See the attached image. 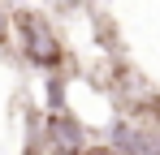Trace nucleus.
<instances>
[{
	"label": "nucleus",
	"instance_id": "obj_3",
	"mask_svg": "<svg viewBox=\"0 0 160 155\" xmlns=\"http://www.w3.org/2000/svg\"><path fill=\"white\" fill-rule=\"evenodd\" d=\"M108 142L121 155H160V125H143V121L121 116L108 129Z\"/></svg>",
	"mask_w": 160,
	"mask_h": 155
},
{
	"label": "nucleus",
	"instance_id": "obj_1",
	"mask_svg": "<svg viewBox=\"0 0 160 155\" xmlns=\"http://www.w3.org/2000/svg\"><path fill=\"white\" fill-rule=\"evenodd\" d=\"M13 39H18V52L30 69H43V73H56L65 65V43L56 35V26L39 13V9H13Z\"/></svg>",
	"mask_w": 160,
	"mask_h": 155
},
{
	"label": "nucleus",
	"instance_id": "obj_2",
	"mask_svg": "<svg viewBox=\"0 0 160 155\" xmlns=\"http://www.w3.org/2000/svg\"><path fill=\"white\" fill-rule=\"evenodd\" d=\"M39 134H43L48 155H82L87 147H91V142H87V125H82L69 108L48 112V116H43V125H39Z\"/></svg>",
	"mask_w": 160,
	"mask_h": 155
},
{
	"label": "nucleus",
	"instance_id": "obj_4",
	"mask_svg": "<svg viewBox=\"0 0 160 155\" xmlns=\"http://www.w3.org/2000/svg\"><path fill=\"white\" fill-rule=\"evenodd\" d=\"M9 35H13V9L0 0V48H9Z\"/></svg>",
	"mask_w": 160,
	"mask_h": 155
},
{
	"label": "nucleus",
	"instance_id": "obj_6",
	"mask_svg": "<svg viewBox=\"0 0 160 155\" xmlns=\"http://www.w3.org/2000/svg\"><path fill=\"white\" fill-rule=\"evenodd\" d=\"M82 4H87V0H56V9H61V13H69V9H82Z\"/></svg>",
	"mask_w": 160,
	"mask_h": 155
},
{
	"label": "nucleus",
	"instance_id": "obj_5",
	"mask_svg": "<svg viewBox=\"0 0 160 155\" xmlns=\"http://www.w3.org/2000/svg\"><path fill=\"white\" fill-rule=\"evenodd\" d=\"M82 155H121V151H117L112 142H104V147H87V151H82Z\"/></svg>",
	"mask_w": 160,
	"mask_h": 155
}]
</instances>
